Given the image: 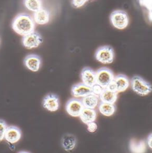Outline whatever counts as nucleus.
<instances>
[{
  "mask_svg": "<svg viewBox=\"0 0 152 153\" xmlns=\"http://www.w3.org/2000/svg\"><path fill=\"white\" fill-rule=\"evenodd\" d=\"M12 28L17 34L25 36L35 30V23L31 15L27 13H19L12 22Z\"/></svg>",
  "mask_w": 152,
  "mask_h": 153,
  "instance_id": "obj_1",
  "label": "nucleus"
},
{
  "mask_svg": "<svg viewBox=\"0 0 152 153\" xmlns=\"http://www.w3.org/2000/svg\"><path fill=\"white\" fill-rule=\"evenodd\" d=\"M130 85L133 91L139 96H147L152 92L151 84L139 76H133Z\"/></svg>",
  "mask_w": 152,
  "mask_h": 153,
  "instance_id": "obj_2",
  "label": "nucleus"
},
{
  "mask_svg": "<svg viewBox=\"0 0 152 153\" xmlns=\"http://www.w3.org/2000/svg\"><path fill=\"white\" fill-rule=\"evenodd\" d=\"M95 57L98 62L101 64H111L114 60V50L110 46H103L96 50Z\"/></svg>",
  "mask_w": 152,
  "mask_h": 153,
  "instance_id": "obj_3",
  "label": "nucleus"
},
{
  "mask_svg": "<svg viewBox=\"0 0 152 153\" xmlns=\"http://www.w3.org/2000/svg\"><path fill=\"white\" fill-rule=\"evenodd\" d=\"M110 21L114 27L118 30H123L129 25V16L125 11L116 10L110 14Z\"/></svg>",
  "mask_w": 152,
  "mask_h": 153,
  "instance_id": "obj_4",
  "label": "nucleus"
},
{
  "mask_svg": "<svg viewBox=\"0 0 152 153\" xmlns=\"http://www.w3.org/2000/svg\"><path fill=\"white\" fill-rule=\"evenodd\" d=\"M114 76L112 70L107 67L99 68L96 71V83L104 88H107L110 85Z\"/></svg>",
  "mask_w": 152,
  "mask_h": 153,
  "instance_id": "obj_5",
  "label": "nucleus"
},
{
  "mask_svg": "<svg viewBox=\"0 0 152 153\" xmlns=\"http://www.w3.org/2000/svg\"><path fill=\"white\" fill-rule=\"evenodd\" d=\"M43 38L39 32L34 30L30 34L23 36L21 43L24 47L28 49L38 47L42 43Z\"/></svg>",
  "mask_w": 152,
  "mask_h": 153,
  "instance_id": "obj_6",
  "label": "nucleus"
},
{
  "mask_svg": "<svg viewBox=\"0 0 152 153\" xmlns=\"http://www.w3.org/2000/svg\"><path fill=\"white\" fill-rule=\"evenodd\" d=\"M130 85L129 78L125 74H119L114 76L113 81L108 87L118 94L127 90Z\"/></svg>",
  "mask_w": 152,
  "mask_h": 153,
  "instance_id": "obj_7",
  "label": "nucleus"
},
{
  "mask_svg": "<svg viewBox=\"0 0 152 153\" xmlns=\"http://www.w3.org/2000/svg\"><path fill=\"white\" fill-rule=\"evenodd\" d=\"M84 108L82 100L79 98H71L66 103V111L73 117H80Z\"/></svg>",
  "mask_w": 152,
  "mask_h": 153,
  "instance_id": "obj_8",
  "label": "nucleus"
},
{
  "mask_svg": "<svg viewBox=\"0 0 152 153\" xmlns=\"http://www.w3.org/2000/svg\"><path fill=\"white\" fill-rule=\"evenodd\" d=\"M24 64L28 69L32 72H37L42 65V59L36 54H29L24 58Z\"/></svg>",
  "mask_w": 152,
  "mask_h": 153,
  "instance_id": "obj_9",
  "label": "nucleus"
},
{
  "mask_svg": "<svg viewBox=\"0 0 152 153\" xmlns=\"http://www.w3.org/2000/svg\"><path fill=\"white\" fill-rule=\"evenodd\" d=\"M60 105L59 98L55 94H48L42 100V106L50 112H55L58 110Z\"/></svg>",
  "mask_w": 152,
  "mask_h": 153,
  "instance_id": "obj_10",
  "label": "nucleus"
},
{
  "mask_svg": "<svg viewBox=\"0 0 152 153\" xmlns=\"http://www.w3.org/2000/svg\"><path fill=\"white\" fill-rule=\"evenodd\" d=\"M21 131L16 126H8L7 128L4 139L10 144H15L18 142L21 137Z\"/></svg>",
  "mask_w": 152,
  "mask_h": 153,
  "instance_id": "obj_11",
  "label": "nucleus"
},
{
  "mask_svg": "<svg viewBox=\"0 0 152 153\" xmlns=\"http://www.w3.org/2000/svg\"><path fill=\"white\" fill-rule=\"evenodd\" d=\"M82 83L89 87H93L96 83V71L89 67H85L80 73Z\"/></svg>",
  "mask_w": 152,
  "mask_h": 153,
  "instance_id": "obj_12",
  "label": "nucleus"
},
{
  "mask_svg": "<svg viewBox=\"0 0 152 153\" xmlns=\"http://www.w3.org/2000/svg\"><path fill=\"white\" fill-rule=\"evenodd\" d=\"M71 94L74 98H84L90 94H93L91 87L85 85L82 82L76 83L72 86Z\"/></svg>",
  "mask_w": 152,
  "mask_h": 153,
  "instance_id": "obj_13",
  "label": "nucleus"
},
{
  "mask_svg": "<svg viewBox=\"0 0 152 153\" xmlns=\"http://www.w3.org/2000/svg\"><path fill=\"white\" fill-rule=\"evenodd\" d=\"M33 19L35 23L39 25H44L48 23L50 19V12L48 10L42 7L33 14Z\"/></svg>",
  "mask_w": 152,
  "mask_h": 153,
  "instance_id": "obj_14",
  "label": "nucleus"
},
{
  "mask_svg": "<svg viewBox=\"0 0 152 153\" xmlns=\"http://www.w3.org/2000/svg\"><path fill=\"white\" fill-rule=\"evenodd\" d=\"M62 147L64 151L71 152L76 147L77 144V139L74 135L70 133L64 134L62 137Z\"/></svg>",
  "mask_w": 152,
  "mask_h": 153,
  "instance_id": "obj_15",
  "label": "nucleus"
},
{
  "mask_svg": "<svg viewBox=\"0 0 152 153\" xmlns=\"http://www.w3.org/2000/svg\"><path fill=\"white\" fill-rule=\"evenodd\" d=\"M118 93L109 88H104L99 96L100 101L110 104H114L118 98Z\"/></svg>",
  "mask_w": 152,
  "mask_h": 153,
  "instance_id": "obj_16",
  "label": "nucleus"
},
{
  "mask_svg": "<svg viewBox=\"0 0 152 153\" xmlns=\"http://www.w3.org/2000/svg\"><path fill=\"white\" fill-rule=\"evenodd\" d=\"M97 117V113L95 109L91 108H83L80 115L81 121L84 123L87 124L95 122Z\"/></svg>",
  "mask_w": 152,
  "mask_h": 153,
  "instance_id": "obj_17",
  "label": "nucleus"
},
{
  "mask_svg": "<svg viewBox=\"0 0 152 153\" xmlns=\"http://www.w3.org/2000/svg\"><path fill=\"white\" fill-rule=\"evenodd\" d=\"M129 147L132 153H145L146 151V144L144 140L137 141L135 139H132Z\"/></svg>",
  "mask_w": 152,
  "mask_h": 153,
  "instance_id": "obj_18",
  "label": "nucleus"
},
{
  "mask_svg": "<svg viewBox=\"0 0 152 153\" xmlns=\"http://www.w3.org/2000/svg\"><path fill=\"white\" fill-rule=\"evenodd\" d=\"M85 108L95 109L99 103V97L94 94H90L81 99Z\"/></svg>",
  "mask_w": 152,
  "mask_h": 153,
  "instance_id": "obj_19",
  "label": "nucleus"
},
{
  "mask_svg": "<svg viewBox=\"0 0 152 153\" xmlns=\"http://www.w3.org/2000/svg\"><path fill=\"white\" fill-rule=\"evenodd\" d=\"M98 105L100 113L106 117L112 115L116 110V107L114 104H110L100 101Z\"/></svg>",
  "mask_w": 152,
  "mask_h": 153,
  "instance_id": "obj_20",
  "label": "nucleus"
},
{
  "mask_svg": "<svg viewBox=\"0 0 152 153\" xmlns=\"http://www.w3.org/2000/svg\"><path fill=\"white\" fill-rule=\"evenodd\" d=\"M23 4L30 11L36 12L42 7V0H23Z\"/></svg>",
  "mask_w": 152,
  "mask_h": 153,
  "instance_id": "obj_21",
  "label": "nucleus"
},
{
  "mask_svg": "<svg viewBox=\"0 0 152 153\" xmlns=\"http://www.w3.org/2000/svg\"><path fill=\"white\" fill-rule=\"evenodd\" d=\"M139 5L142 7H145L148 11L149 19L152 20V0H138Z\"/></svg>",
  "mask_w": 152,
  "mask_h": 153,
  "instance_id": "obj_22",
  "label": "nucleus"
},
{
  "mask_svg": "<svg viewBox=\"0 0 152 153\" xmlns=\"http://www.w3.org/2000/svg\"><path fill=\"white\" fill-rule=\"evenodd\" d=\"M7 126H8L5 120L0 119V142L4 139L5 134Z\"/></svg>",
  "mask_w": 152,
  "mask_h": 153,
  "instance_id": "obj_23",
  "label": "nucleus"
},
{
  "mask_svg": "<svg viewBox=\"0 0 152 153\" xmlns=\"http://www.w3.org/2000/svg\"><path fill=\"white\" fill-rule=\"evenodd\" d=\"M91 88L93 94L97 96L98 97H99L100 94H101V92L103 91L104 89V88L102 87L101 86L99 85L97 83L95 84L94 85H93V87H91Z\"/></svg>",
  "mask_w": 152,
  "mask_h": 153,
  "instance_id": "obj_24",
  "label": "nucleus"
},
{
  "mask_svg": "<svg viewBox=\"0 0 152 153\" xmlns=\"http://www.w3.org/2000/svg\"><path fill=\"white\" fill-rule=\"evenodd\" d=\"M88 0H71L73 7L75 8H79L83 7Z\"/></svg>",
  "mask_w": 152,
  "mask_h": 153,
  "instance_id": "obj_25",
  "label": "nucleus"
},
{
  "mask_svg": "<svg viewBox=\"0 0 152 153\" xmlns=\"http://www.w3.org/2000/svg\"><path fill=\"white\" fill-rule=\"evenodd\" d=\"M87 129L88 131L90 133H94L96 132L97 130L98 126L96 122H92L91 123L87 124Z\"/></svg>",
  "mask_w": 152,
  "mask_h": 153,
  "instance_id": "obj_26",
  "label": "nucleus"
},
{
  "mask_svg": "<svg viewBox=\"0 0 152 153\" xmlns=\"http://www.w3.org/2000/svg\"><path fill=\"white\" fill-rule=\"evenodd\" d=\"M147 144L150 148L152 149V133L148 135L147 140Z\"/></svg>",
  "mask_w": 152,
  "mask_h": 153,
  "instance_id": "obj_27",
  "label": "nucleus"
},
{
  "mask_svg": "<svg viewBox=\"0 0 152 153\" xmlns=\"http://www.w3.org/2000/svg\"><path fill=\"white\" fill-rule=\"evenodd\" d=\"M18 153H30L29 152H27V151H21Z\"/></svg>",
  "mask_w": 152,
  "mask_h": 153,
  "instance_id": "obj_28",
  "label": "nucleus"
},
{
  "mask_svg": "<svg viewBox=\"0 0 152 153\" xmlns=\"http://www.w3.org/2000/svg\"><path fill=\"white\" fill-rule=\"evenodd\" d=\"M0 43H1V39H0Z\"/></svg>",
  "mask_w": 152,
  "mask_h": 153,
  "instance_id": "obj_29",
  "label": "nucleus"
},
{
  "mask_svg": "<svg viewBox=\"0 0 152 153\" xmlns=\"http://www.w3.org/2000/svg\"><path fill=\"white\" fill-rule=\"evenodd\" d=\"M88 1H89V0H88ZM93 1H94V0H93Z\"/></svg>",
  "mask_w": 152,
  "mask_h": 153,
  "instance_id": "obj_30",
  "label": "nucleus"
}]
</instances>
